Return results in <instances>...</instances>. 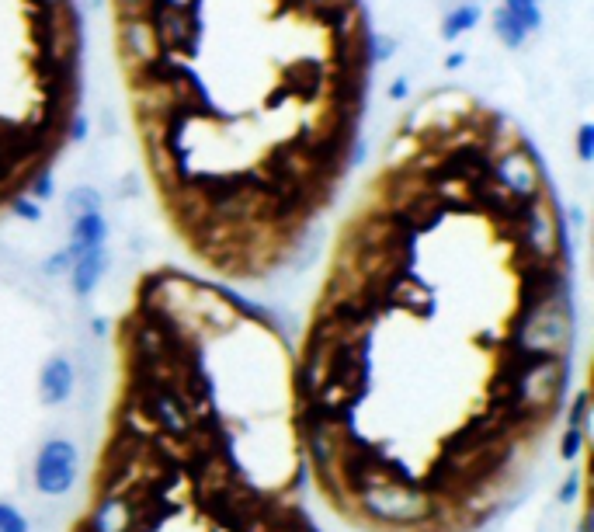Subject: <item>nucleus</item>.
<instances>
[{
  "instance_id": "nucleus-1",
  "label": "nucleus",
  "mask_w": 594,
  "mask_h": 532,
  "mask_svg": "<svg viewBox=\"0 0 594 532\" xmlns=\"http://www.w3.org/2000/svg\"><path fill=\"white\" fill-rule=\"evenodd\" d=\"M355 498L358 508L383 526H424L435 515V498H431L428 487L393 477V473L376 470V466H369L355 480Z\"/></svg>"
},
{
  "instance_id": "nucleus-2",
  "label": "nucleus",
  "mask_w": 594,
  "mask_h": 532,
  "mask_svg": "<svg viewBox=\"0 0 594 532\" xmlns=\"http://www.w3.org/2000/svg\"><path fill=\"white\" fill-rule=\"evenodd\" d=\"M77 470H80V449L70 439H49L39 449V456H35L32 480L39 487V494L63 498L77 484Z\"/></svg>"
},
{
  "instance_id": "nucleus-3",
  "label": "nucleus",
  "mask_w": 594,
  "mask_h": 532,
  "mask_svg": "<svg viewBox=\"0 0 594 532\" xmlns=\"http://www.w3.org/2000/svg\"><path fill=\"white\" fill-rule=\"evenodd\" d=\"M494 185L501 188L504 195H508L515 209L525 206V202H532V199H539V195H542V178H539V167H535L528 147L504 150L501 157H497Z\"/></svg>"
},
{
  "instance_id": "nucleus-4",
  "label": "nucleus",
  "mask_w": 594,
  "mask_h": 532,
  "mask_svg": "<svg viewBox=\"0 0 594 532\" xmlns=\"http://www.w3.org/2000/svg\"><path fill=\"white\" fill-rule=\"evenodd\" d=\"M119 46L132 67H146L157 56V32H153L150 18L126 14V21L119 25Z\"/></svg>"
},
{
  "instance_id": "nucleus-5",
  "label": "nucleus",
  "mask_w": 594,
  "mask_h": 532,
  "mask_svg": "<svg viewBox=\"0 0 594 532\" xmlns=\"http://www.w3.org/2000/svg\"><path fill=\"white\" fill-rule=\"evenodd\" d=\"M73 386H77V373H73V362L66 355H53L39 369V400L46 407L66 404L73 397Z\"/></svg>"
},
{
  "instance_id": "nucleus-6",
  "label": "nucleus",
  "mask_w": 594,
  "mask_h": 532,
  "mask_svg": "<svg viewBox=\"0 0 594 532\" xmlns=\"http://www.w3.org/2000/svg\"><path fill=\"white\" fill-rule=\"evenodd\" d=\"M108 233H112V230H108L105 213L73 216V220H70V244H66V254L77 261L80 254L101 251V247L108 244Z\"/></svg>"
},
{
  "instance_id": "nucleus-7",
  "label": "nucleus",
  "mask_w": 594,
  "mask_h": 532,
  "mask_svg": "<svg viewBox=\"0 0 594 532\" xmlns=\"http://www.w3.org/2000/svg\"><path fill=\"white\" fill-rule=\"evenodd\" d=\"M108 272V251L101 247V251H91V254H80L77 261L70 265V289L73 296H80V300H87V296H94V289L101 286V279H105Z\"/></svg>"
},
{
  "instance_id": "nucleus-8",
  "label": "nucleus",
  "mask_w": 594,
  "mask_h": 532,
  "mask_svg": "<svg viewBox=\"0 0 594 532\" xmlns=\"http://www.w3.org/2000/svg\"><path fill=\"white\" fill-rule=\"evenodd\" d=\"M483 21V7L476 0H459L456 7H449L442 18V39L459 42L462 35H469Z\"/></svg>"
},
{
  "instance_id": "nucleus-9",
  "label": "nucleus",
  "mask_w": 594,
  "mask_h": 532,
  "mask_svg": "<svg viewBox=\"0 0 594 532\" xmlns=\"http://www.w3.org/2000/svg\"><path fill=\"white\" fill-rule=\"evenodd\" d=\"M490 28H494L497 42H501L504 49H522L528 42V32L511 18L508 11H504V7H494V14H490Z\"/></svg>"
},
{
  "instance_id": "nucleus-10",
  "label": "nucleus",
  "mask_w": 594,
  "mask_h": 532,
  "mask_svg": "<svg viewBox=\"0 0 594 532\" xmlns=\"http://www.w3.org/2000/svg\"><path fill=\"white\" fill-rule=\"evenodd\" d=\"M63 209H66V216H70V220H73V216L101 213V209H105V199H101L98 188H91V185H77V188H70V192H66Z\"/></svg>"
},
{
  "instance_id": "nucleus-11",
  "label": "nucleus",
  "mask_w": 594,
  "mask_h": 532,
  "mask_svg": "<svg viewBox=\"0 0 594 532\" xmlns=\"http://www.w3.org/2000/svg\"><path fill=\"white\" fill-rule=\"evenodd\" d=\"M501 7L525 28L528 35L542 28V7L535 4V0H501Z\"/></svg>"
},
{
  "instance_id": "nucleus-12",
  "label": "nucleus",
  "mask_w": 594,
  "mask_h": 532,
  "mask_svg": "<svg viewBox=\"0 0 594 532\" xmlns=\"http://www.w3.org/2000/svg\"><path fill=\"white\" fill-rule=\"evenodd\" d=\"M365 46H369V49H365V56H369L372 67H383V63H390L393 56H396V49H400V42H396L393 35H386V32H372Z\"/></svg>"
},
{
  "instance_id": "nucleus-13",
  "label": "nucleus",
  "mask_w": 594,
  "mask_h": 532,
  "mask_svg": "<svg viewBox=\"0 0 594 532\" xmlns=\"http://www.w3.org/2000/svg\"><path fill=\"white\" fill-rule=\"evenodd\" d=\"M567 428H577V432L591 435V397L588 390H577L574 404L567 411Z\"/></svg>"
},
{
  "instance_id": "nucleus-14",
  "label": "nucleus",
  "mask_w": 594,
  "mask_h": 532,
  "mask_svg": "<svg viewBox=\"0 0 594 532\" xmlns=\"http://www.w3.org/2000/svg\"><path fill=\"white\" fill-rule=\"evenodd\" d=\"M584 446H588V435L577 432V428H567L560 439V459L563 463H577L584 456Z\"/></svg>"
},
{
  "instance_id": "nucleus-15",
  "label": "nucleus",
  "mask_w": 594,
  "mask_h": 532,
  "mask_svg": "<svg viewBox=\"0 0 594 532\" xmlns=\"http://www.w3.org/2000/svg\"><path fill=\"white\" fill-rule=\"evenodd\" d=\"M28 199H35L42 206V202H49L56 195V178H53V171H49V167H42L39 174H35L32 178V185H28Z\"/></svg>"
},
{
  "instance_id": "nucleus-16",
  "label": "nucleus",
  "mask_w": 594,
  "mask_h": 532,
  "mask_svg": "<svg viewBox=\"0 0 594 532\" xmlns=\"http://www.w3.org/2000/svg\"><path fill=\"white\" fill-rule=\"evenodd\" d=\"M0 532H32V526H28V519H25L21 508L0 501Z\"/></svg>"
},
{
  "instance_id": "nucleus-17",
  "label": "nucleus",
  "mask_w": 594,
  "mask_h": 532,
  "mask_svg": "<svg viewBox=\"0 0 594 532\" xmlns=\"http://www.w3.org/2000/svg\"><path fill=\"white\" fill-rule=\"evenodd\" d=\"M11 213L18 216V220H25V223H39L42 220V206L35 199H28V195H14Z\"/></svg>"
},
{
  "instance_id": "nucleus-18",
  "label": "nucleus",
  "mask_w": 594,
  "mask_h": 532,
  "mask_svg": "<svg viewBox=\"0 0 594 532\" xmlns=\"http://www.w3.org/2000/svg\"><path fill=\"white\" fill-rule=\"evenodd\" d=\"M574 147H577V157H581L584 164H591V160H594V126H591V122H584V126L577 129Z\"/></svg>"
},
{
  "instance_id": "nucleus-19",
  "label": "nucleus",
  "mask_w": 594,
  "mask_h": 532,
  "mask_svg": "<svg viewBox=\"0 0 594 532\" xmlns=\"http://www.w3.org/2000/svg\"><path fill=\"white\" fill-rule=\"evenodd\" d=\"M70 265H73V258L66 254V247H60L56 254H49L46 258V265H42V272L49 275V279H60L63 272H70Z\"/></svg>"
},
{
  "instance_id": "nucleus-20",
  "label": "nucleus",
  "mask_w": 594,
  "mask_h": 532,
  "mask_svg": "<svg viewBox=\"0 0 594 532\" xmlns=\"http://www.w3.org/2000/svg\"><path fill=\"white\" fill-rule=\"evenodd\" d=\"M87 133H91V122H87V115H73L70 126H66V140H70V143H84Z\"/></svg>"
},
{
  "instance_id": "nucleus-21",
  "label": "nucleus",
  "mask_w": 594,
  "mask_h": 532,
  "mask_svg": "<svg viewBox=\"0 0 594 532\" xmlns=\"http://www.w3.org/2000/svg\"><path fill=\"white\" fill-rule=\"evenodd\" d=\"M577 498H581V470H570V477L563 480V487H560V501L570 505V501H577Z\"/></svg>"
},
{
  "instance_id": "nucleus-22",
  "label": "nucleus",
  "mask_w": 594,
  "mask_h": 532,
  "mask_svg": "<svg viewBox=\"0 0 594 532\" xmlns=\"http://www.w3.org/2000/svg\"><path fill=\"white\" fill-rule=\"evenodd\" d=\"M407 94H410V80L407 77H396L393 84L386 87V98H390L393 105H396V101H407Z\"/></svg>"
},
{
  "instance_id": "nucleus-23",
  "label": "nucleus",
  "mask_w": 594,
  "mask_h": 532,
  "mask_svg": "<svg viewBox=\"0 0 594 532\" xmlns=\"http://www.w3.org/2000/svg\"><path fill=\"white\" fill-rule=\"evenodd\" d=\"M146 4H150V0H115V7H119L122 14H143Z\"/></svg>"
},
{
  "instance_id": "nucleus-24",
  "label": "nucleus",
  "mask_w": 594,
  "mask_h": 532,
  "mask_svg": "<svg viewBox=\"0 0 594 532\" xmlns=\"http://www.w3.org/2000/svg\"><path fill=\"white\" fill-rule=\"evenodd\" d=\"M466 67V53H449L445 56V70H462Z\"/></svg>"
},
{
  "instance_id": "nucleus-25",
  "label": "nucleus",
  "mask_w": 594,
  "mask_h": 532,
  "mask_svg": "<svg viewBox=\"0 0 594 532\" xmlns=\"http://www.w3.org/2000/svg\"><path fill=\"white\" fill-rule=\"evenodd\" d=\"M70 0H39V7L42 11H60V7H66Z\"/></svg>"
},
{
  "instance_id": "nucleus-26",
  "label": "nucleus",
  "mask_w": 594,
  "mask_h": 532,
  "mask_svg": "<svg viewBox=\"0 0 594 532\" xmlns=\"http://www.w3.org/2000/svg\"><path fill=\"white\" fill-rule=\"evenodd\" d=\"M87 4H91V7H98V4H101V0H87Z\"/></svg>"
},
{
  "instance_id": "nucleus-27",
  "label": "nucleus",
  "mask_w": 594,
  "mask_h": 532,
  "mask_svg": "<svg viewBox=\"0 0 594 532\" xmlns=\"http://www.w3.org/2000/svg\"><path fill=\"white\" fill-rule=\"evenodd\" d=\"M535 4H542V0H535Z\"/></svg>"
}]
</instances>
